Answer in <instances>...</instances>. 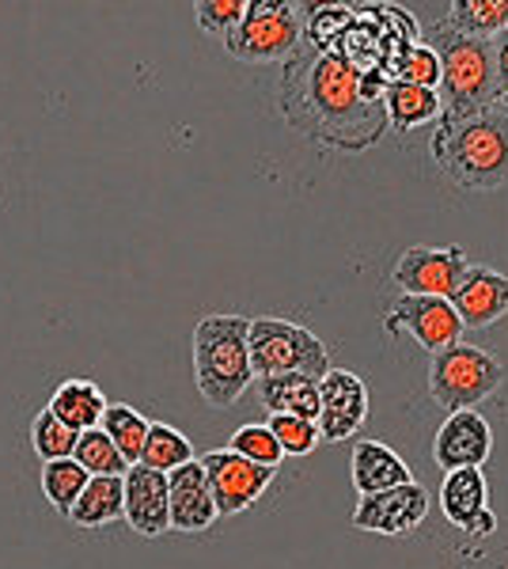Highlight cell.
Listing matches in <instances>:
<instances>
[{
	"label": "cell",
	"instance_id": "83f0119b",
	"mask_svg": "<svg viewBox=\"0 0 508 569\" xmlns=\"http://www.w3.org/2000/svg\"><path fill=\"white\" fill-rule=\"evenodd\" d=\"M232 452L243 456V460L258 463V467H273V471H277V463H281V456H285L281 445H277L273 433H270V426H243V429H236Z\"/></svg>",
	"mask_w": 508,
	"mask_h": 569
},
{
	"label": "cell",
	"instance_id": "e0dca14e",
	"mask_svg": "<svg viewBox=\"0 0 508 569\" xmlns=\"http://www.w3.org/2000/svg\"><path fill=\"white\" fill-rule=\"evenodd\" d=\"M46 410H50L61 426H69L72 433H88V429H99V421H103L107 395L91 380H64L61 388L50 395Z\"/></svg>",
	"mask_w": 508,
	"mask_h": 569
},
{
	"label": "cell",
	"instance_id": "ac0fdd59",
	"mask_svg": "<svg viewBox=\"0 0 508 569\" xmlns=\"http://www.w3.org/2000/svg\"><path fill=\"white\" fill-rule=\"evenodd\" d=\"M406 482H410V471H406V463L391 452V448L376 445V440L357 445V452H353V486L360 490V498L395 490V486H406Z\"/></svg>",
	"mask_w": 508,
	"mask_h": 569
},
{
	"label": "cell",
	"instance_id": "3957f363",
	"mask_svg": "<svg viewBox=\"0 0 508 569\" xmlns=\"http://www.w3.org/2000/svg\"><path fill=\"white\" fill-rule=\"evenodd\" d=\"M501 383V365L475 346H451L432 365V391L451 410H470V402L486 399Z\"/></svg>",
	"mask_w": 508,
	"mask_h": 569
},
{
	"label": "cell",
	"instance_id": "6da1fadb",
	"mask_svg": "<svg viewBox=\"0 0 508 569\" xmlns=\"http://www.w3.org/2000/svg\"><path fill=\"white\" fill-rule=\"evenodd\" d=\"M247 330L251 319L243 316H206L193 327V380L209 407H232L255 380Z\"/></svg>",
	"mask_w": 508,
	"mask_h": 569
},
{
	"label": "cell",
	"instance_id": "484cf974",
	"mask_svg": "<svg viewBox=\"0 0 508 569\" xmlns=\"http://www.w3.org/2000/svg\"><path fill=\"white\" fill-rule=\"evenodd\" d=\"M77 437L80 433H72L69 426H61L58 418L50 415V410H39L31 421V448H34V456H39L42 463H50V460H69L72 456V448H77Z\"/></svg>",
	"mask_w": 508,
	"mask_h": 569
},
{
	"label": "cell",
	"instance_id": "1f68e13d",
	"mask_svg": "<svg viewBox=\"0 0 508 569\" xmlns=\"http://www.w3.org/2000/svg\"><path fill=\"white\" fill-rule=\"evenodd\" d=\"M440 80V58L425 46H414L402 58V80L399 84H414V88H432Z\"/></svg>",
	"mask_w": 508,
	"mask_h": 569
},
{
	"label": "cell",
	"instance_id": "8992f818",
	"mask_svg": "<svg viewBox=\"0 0 508 569\" xmlns=\"http://www.w3.org/2000/svg\"><path fill=\"white\" fill-rule=\"evenodd\" d=\"M451 160L470 182L508 179V126L470 122L451 144Z\"/></svg>",
	"mask_w": 508,
	"mask_h": 569
},
{
	"label": "cell",
	"instance_id": "30bf717a",
	"mask_svg": "<svg viewBox=\"0 0 508 569\" xmlns=\"http://www.w3.org/2000/svg\"><path fill=\"white\" fill-rule=\"evenodd\" d=\"M368 410V395L365 383L357 380L353 372H335L330 369L319 380V418L316 429L322 440H341L365 421Z\"/></svg>",
	"mask_w": 508,
	"mask_h": 569
},
{
	"label": "cell",
	"instance_id": "4316f807",
	"mask_svg": "<svg viewBox=\"0 0 508 569\" xmlns=\"http://www.w3.org/2000/svg\"><path fill=\"white\" fill-rule=\"evenodd\" d=\"M387 107H391L395 126L429 122V118L437 114V91L414 88V84H395L391 91H387Z\"/></svg>",
	"mask_w": 508,
	"mask_h": 569
},
{
	"label": "cell",
	"instance_id": "8fae6325",
	"mask_svg": "<svg viewBox=\"0 0 508 569\" xmlns=\"http://www.w3.org/2000/svg\"><path fill=\"white\" fill-rule=\"evenodd\" d=\"M451 311L459 316V323L467 327H486L494 319H501L508 311V278L486 266H467L459 284L448 297Z\"/></svg>",
	"mask_w": 508,
	"mask_h": 569
},
{
	"label": "cell",
	"instance_id": "f546056e",
	"mask_svg": "<svg viewBox=\"0 0 508 569\" xmlns=\"http://www.w3.org/2000/svg\"><path fill=\"white\" fill-rule=\"evenodd\" d=\"M456 20L478 34L497 31L508 23V0H464V4H456Z\"/></svg>",
	"mask_w": 508,
	"mask_h": 569
},
{
	"label": "cell",
	"instance_id": "7c38bea8",
	"mask_svg": "<svg viewBox=\"0 0 508 569\" xmlns=\"http://www.w3.org/2000/svg\"><path fill=\"white\" fill-rule=\"evenodd\" d=\"M440 80H445L448 96L464 103H478L494 84V58L489 46L478 39H459L448 46L445 61H440Z\"/></svg>",
	"mask_w": 508,
	"mask_h": 569
},
{
	"label": "cell",
	"instance_id": "ba28073f",
	"mask_svg": "<svg viewBox=\"0 0 508 569\" xmlns=\"http://www.w3.org/2000/svg\"><path fill=\"white\" fill-rule=\"evenodd\" d=\"M467 262L456 247L448 251H432V247H414L395 266V281L402 284L410 297H440L448 300L451 289L464 278Z\"/></svg>",
	"mask_w": 508,
	"mask_h": 569
},
{
	"label": "cell",
	"instance_id": "44dd1931",
	"mask_svg": "<svg viewBox=\"0 0 508 569\" xmlns=\"http://www.w3.org/2000/svg\"><path fill=\"white\" fill-rule=\"evenodd\" d=\"M440 505H445L448 520L459 528L475 525L478 512H486V482L478 467H464V471H448V482L440 490Z\"/></svg>",
	"mask_w": 508,
	"mask_h": 569
},
{
	"label": "cell",
	"instance_id": "7a4b0ae2",
	"mask_svg": "<svg viewBox=\"0 0 508 569\" xmlns=\"http://www.w3.org/2000/svg\"><path fill=\"white\" fill-rule=\"evenodd\" d=\"M247 353H251V372L258 380L289 376V372L322 380L330 372L327 350H322L319 338L297 323H285V319H251Z\"/></svg>",
	"mask_w": 508,
	"mask_h": 569
},
{
	"label": "cell",
	"instance_id": "f1b7e54d",
	"mask_svg": "<svg viewBox=\"0 0 508 569\" xmlns=\"http://www.w3.org/2000/svg\"><path fill=\"white\" fill-rule=\"evenodd\" d=\"M270 433H273L277 445H281L285 456H308L319 440L316 421H303V418H292V415H273Z\"/></svg>",
	"mask_w": 508,
	"mask_h": 569
},
{
	"label": "cell",
	"instance_id": "5b68a950",
	"mask_svg": "<svg viewBox=\"0 0 508 569\" xmlns=\"http://www.w3.org/2000/svg\"><path fill=\"white\" fill-rule=\"evenodd\" d=\"M297 16L285 4H247L243 23L228 34V50L247 61H270L289 53L297 46Z\"/></svg>",
	"mask_w": 508,
	"mask_h": 569
},
{
	"label": "cell",
	"instance_id": "d6986e66",
	"mask_svg": "<svg viewBox=\"0 0 508 569\" xmlns=\"http://www.w3.org/2000/svg\"><path fill=\"white\" fill-rule=\"evenodd\" d=\"M258 388H262V402L273 415H292L303 421L319 418V380H311V376H300V372L270 376V380H262Z\"/></svg>",
	"mask_w": 508,
	"mask_h": 569
},
{
	"label": "cell",
	"instance_id": "9c48e42d",
	"mask_svg": "<svg viewBox=\"0 0 508 569\" xmlns=\"http://www.w3.org/2000/svg\"><path fill=\"white\" fill-rule=\"evenodd\" d=\"M122 517L137 536H163L168 520V475L133 463L122 475Z\"/></svg>",
	"mask_w": 508,
	"mask_h": 569
},
{
	"label": "cell",
	"instance_id": "7402d4cb",
	"mask_svg": "<svg viewBox=\"0 0 508 569\" xmlns=\"http://www.w3.org/2000/svg\"><path fill=\"white\" fill-rule=\"evenodd\" d=\"M99 429H103V433L110 437V445H114L118 452H122V460L129 467L141 463L145 440H149V421L137 415L133 407H126V402H107Z\"/></svg>",
	"mask_w": 508,
	"mask_h": 569
},
{
	"label": "cell",
	"instance_id": "d4e9b609",
	"mask_svg": "<svg viewBox=\"0 0 508 569\" xmlns=\"http://www.w3.org/2000/svg\"><path fill=\"white\" fill-rule=\"evenodd\" d=\"M88 479H91V475L77 460H72V456H69V460L42 463V493H46V501L61 512V517H69V509L77 505L80 493H84Z\"/></svg>",
	"mask_w": 508,
	"mask_h": 569
},
{
	"label": "cell",
	"instance_id": "277c9868",
	"mask_svg": "<svg viewBox=\"0 0 508 569\" xmlns=\"http://www.w3.org/2000/svg\"><path fill=\"white\" fill-rule=\"evenodd\" d=\"M198 463L206 471L217 517H236V512L251 509L266 493V486L273 482V467H258L243 460V456H236L232 448H217V452L201 456Z\"/></svg>",
	"mask_w": 508,
	"mask_h": 569
},
{
	"label": "cell",
	"instance_id": "4fadbf2b",
	"mask_svg": "<svg viewBox=\"0 0 508 569\" xmlns=\"http://www.w3.org/2000/svg\"><path fill=\"white\" fill-rule=\"evenodd\" d=\"M168 520L175 531H206L217 520L206 471L198 460L175 467L168 475Z\"/></svg>",
	"mask_w": 508,
	"mask_h": 569
},
{
	"label": "cell",
	"instance_id": "ffe728a7",
	"mask_svg": "<svg viewBox=\"0 0 508 569\" xmlns=\"http://www.w3.org/2000/svg\"><path fill=\"white\" fill-rule=\"evenodd\" d=\"M122 520V479H88L84 493L69 509V525L107 528Z\"/></svg>",
	"mask_w": 508,
	"mask_h": 569
},
{
	"label": "cell",
	"instance_id": "9a60e30c",
	"mask_svg": "<svg viewBox=\"0 0 508 569\" xmlns=\"http://www.w3.org/2000/svg\"><path fill=\"white\" fill-rule=\"evenodd\" d=\"M489 456V426L475 410H456L437 433V463L448 471L478 467Z\"/></svg>",
	"mask_w": 508,
	"mask_h": 569
},
{
	"label": "cell",
	"instance_id": "5bb4252c",
	"mask_svg": "<svg viewBox=\"0 0 508 569\" xmlns=\"http://www.w3.org/2000/svg\"><path fill=\"white\" fill-rule=\"evenodd\" d=\"M399 319L414 330V338L432 353H445L451 346H459V316L451 311L448 300L440 297H406L399 305Z\"/></svg>",
	"mask_w": 508,
	"mask_h": 569
},
{
	"label": "cell",
	"instance_id": "4dcf8cb0",
	"mask_svg": "<svg viewBox=\"0 0 508 569\" xmlns=\"http://www.w3.org/2000/svg\"><path fill=\"white\" fill-rule=\"evenodd\" d=\"M247 16V0H201L198 23L209 34H232Z\"/></svg>",
	"mask_w": 508,
	"mask_h": 569
},
{
	"label": "cell",
	"instance_id": "603a6c76",
	"mask_svg": "<svg viewBox=\"0 0 508 569\" xmlns=\"http://www.w3.org/2000/svg\"><path fill=\"white\" fill-rule=\"evenodd\" d=\"M190 460H193V448H190V440L179 433V429L163 426V421H149V440H145L141 467L160 471V475H171L175 467H182Z\"/></svg>",
	"mask_w": 508,
	"mask_h": 569
},
{
	"label": "cell",
	"instance_id": "cb8c5ba5",
	"mask_svg": "<svg viewBox=\"0 0 508 569\" xmlns=\"http://www.w3.org/2000/svg\"><path fill=\"white\" fill-rule=\"evenodd\" d=\"M72 460L84 467L91 479H122V475L129 471L122 452L110 445V437L103 433V429H88V433H80L77 448H72Z\"/></svg>",
	"mask_w": 508,
	"mask_h": 569
},
{
	"label": "cell",
	"instance_id": "d6a6232c",
	"mask_svg": "<svg viewBox=\"0 0 508 569\" xmlns=\"http://www.w3.org/2000/svg\"><path fill=\"white\" fill-rule=\"evenodd\" d=\"M497 66H501V69H497V77H501V88L508 91V39L501 42V53H497Z\"/></svg>",
	"mask_w": 508,
	"mask_h": 569
},
{
	"label": "cell",
	"instance_id": "2e32d148",
	"mask_svg": "<svg viewBox=\"0 0 508 569\" xmlns=\"http://www.w3.org/2000/svg\"><path fill=\"white\" fill-rule=\"evenodd\" d=\"M311 99H316V107L327 118H349L360 103L357 69L346 58L327 53L316 66V72H311Z\"/></svg>",
	"mask_w": 508,
	"mask_h": 569
},
{
	"label": "cell",
	"instance_id": "52a82bcc",
	"mask_svg": "<svg viewBox=\"0 0 508 569\" xmlns=\"http://www.w3.org/2000/svg\"><path fill=\"white\" fill-rule=\"evenodd\" d=\"M425 512H429V493L418 482H406L395 486V490L360 498L353 525L365 531H384V536H402V531L421 525Z\"/></svg>",
	"mask_w": 508,
	"mask_h": 569
}]
</instances>
